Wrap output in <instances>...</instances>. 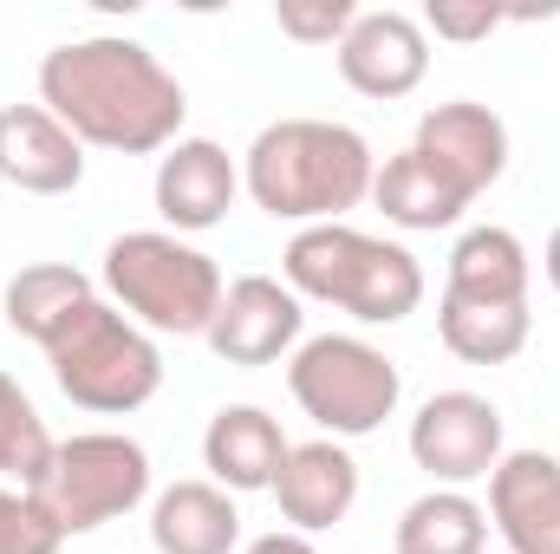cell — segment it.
Masks as SVG:
<instances>
[{
    "mask_svg": "<svg viewBox=\"0 0 560 554\" xmlns=\"http://www.w3.org/2000/svg\"><path fill=\"white\" fill-rule=\"evenodd\" d=\"M39 105L85 143L118 157H156L183 138L189 99L176 72L125 33L66 39L39 59Z\"/></svg>",
    "mask_w": 560,
    "mask_h": 554,
    "instance_id": "1",
    "label": "cell"
},
{
    "mask_svg": "<svg viewBox=\"0 0 560 554\" xmlns=\"http://www.w3.org/2000/svg\"><path fill=\"white\" fill-rule=\"evenodd\" d=\"M372 176H378L372 143L332 118H280L255 131L242 157V189L255 196V209L293 229L346 222V209L372 196Z\"/></svg>",
    "mask_w": 560,
    "mask_h": 554,
    "instance_id": "2",
    "label": "cell"
},
{
    "mask_svg": "<svg viewBox=\"0 0 560 554\" xmlns=\"http://www.w3.org/2000/svg\"><path fill=\"white\" fill-rule=\"evenodd\" d=\"M280 280L300 300L339 307L359 326H398L411 320L423 300V268L405 242L346 229V222H319V229H293L287 255H280Z\"/></svg>",
    "mask_w": 560,
    "mask_h": 554,
    "instance_id": "3",
    "label": "cell"
},
{
    "mask_svg": "<svg viewBox=\"0 0 560 554\" xmlns=\"http://www.w3.org/2000/svg\"><path fill=\"white\" fill-rule=\"evenodd\" d=\"M105 293L125 320H138L143 333H176V339H202L215 307H222V268L215 255H202L196 242L170 235V229H131L105 249Z\"/></svg>",
    "mask_w": 560,
    "mask_h": 554,
    "instance_id": "4",
    "label": "cell"
},
{
    "mask_svg": "<svg viewBox=\"0 0 560 554\" xmlns=\"http://www.w3.org/2000/svg\"><path fill=\"white\" fill-rule=\"evenodd\" d=\"M46 366H52V385L79 405V412L98 417H131L156 399L163 385V353L156 339L143 333L138 320H125L112 300H92L79 307L59 339L46 346Z\"/></svg>",
    "mask_w": 560,
    "mask_h": 554,
    "instance_id": "5",
    "label": "cell"
},
{
    "mask_svg": "<svg viewBox=\"0 0 560 554\" xmlns=\"http://www.w3.org/2000/svg\"><path fill=\"white\" fill-rule=\"evenodd\" d=\"M287 392H293V405L313 417L332 443H346V437H372L385 417H398L405 379H398V366L372 339H359V333H319V339L293 346Z\"/></svg>",
    "mask_w": 560,
    "mask_h": 554,
    "instance_id": "6",
    "label": "cell"
},
{
    "mask_svg": "<svg viewBox=\"0 0 560 554\" xmlns=\"http://www.w3.org/2000/svg\"><path fill=\"white\" fill-rule=\"evenodd\" d=\"M26 496L46 509L59 535H92L150 496V450L125 430H79L52 443V463Z\"/></svg>",
    "mask_w": 560,
    "mask_h": 554,
    "instance_id": "7",
    "label": "cell"
},
{
    "mask_svg": "<svg viewBox=\"0 0 560 554\" xmlns=\"http://www.w3.org/2000/svg\"><path fill=\"white\" fill-rule=\"evenodd\" d=\"M502 457H509V443H502V412H495L482 392H436V399H423V412L411 417V463H418L436 489L482 483Z\"/></svg>",
    "mask_w": 560,
    "mask_h": 554,
    "instance_id": "8",
    "label": "cell"
},
{
    "mask_svg": "<svg viewBox=\"0 0 560 554\" xmlns=\"http://www.w3.org/2000/svg\"><path fill=\"white\" fill-rule=\"evenodd\" d=\"M300 326H306V307L300 293L275 275H242L229 280L215 320H209V353L222 366H275L300 346Z\"/></svg>",
    "mask_w": 560,
    "mask_h": 554,
    "instance_id": "9",
    "label": "cell"
},
{
    "mask_svg": "<svg viewBox=\"0 0 560 554\" xmlns=\"http://www.w3.org/2000/svg\"><path fill=\"white\" fill-rule=\"evenodd\" d=\"M332 59H339V79L359 99L392 105V99H411L423 85V72H430V33H423V20H411V13L378 7V13H359L352 20V33L332 46Z\"/></svg>",
    "mask_w": 560,
    "mask_h": 554,
    "instance_id": "10",
    "label": "cell"
},
{
    "mask_svg": "<svg viewBox=\"0 0 560 554\" xmlns=\"http://www.w3.org/2000/svg\"><path fill=\"white\" fill-rule=\"evenodd\" d=\"M411 150H418L443 183H456V189L476 203V196L495 189L502 170H509V125H502L489 105H476V99H450V105H430L418 118Z\"/></svg>",
    "mask_w": 560,
    "mask_h": 554,
    "instance_id": "11",
    "label": "cell"
},
{
    "mask_svg": "<svg viewBox=\"0 0 560 554\" xmlns=\"http://www.w3.org/2000/svg\"><path fill=\"white\" fill-rule=\"evenodd\" d=\"M156 216L170 235H202L215 222H229L235 196H242V170L215 138H176L156 157Z\"/></svg>",
    "mask_w": 560,
    "mask_h": 554,
    "instance_id": "12",
    "label": "cell"
},
{
    "mask_svg": "<svg viewBox=\"0 0 560 554\" xmlns=\"http://www.w3.org/2000/svg\"><path fill=\"white\" fill-rule=\"evenodd\" d=\"M489 522L509 554H560V463L548 450H509L489 470Z\"/></svg>",
    "mask_w": 560,
    "mask_h": 554,
    "instance_id": "13",
    "label": "cell"
},
{
    "mask_svg": "<svg viewBox=\"0 0 560 554\" xmlns=\"http://www.w3.org/2000/svg\"><path fill=\"white\" fill-rule=\"evenodd\" d=\"M268 496L280 503V522H287L293 535L339 529V522L352 516V503H359V463H352V450L332 443V437L293 443Z\"/></svg>",
    "mask_w": 560,
    "mask_h": 554,
    "instance_id": "14",
    "label": "cell"
},
{
    "mask_svg": "<svg viewBox=\"0 0 560 554\" xmlns=\"http://www.w3.org/2000/svg\"><path fill=\"white\" fill-rule=\"evenodd\" d=\"M0 183L20 196H72L85 183V143L46 105H0Z\"/></svg>",
    "mask_w": 560,
    "mask_h": 554,
    "instance_id": "15",
    "label": "cell"
},
{
    "mask_svg": "<svg viewBox=\"0 0 560 554\" xmlns=\"http://www.w3.org/2000/svg\"><path fill=\"white\" fill-rule=\"evenodd\" d=\"M287 430L275 412L261 405H222L202 430V470L215 489L229 496H255V489H275L280 463H287Z\"/></svg>",
    "mask_w": 560,
    "mask_h": 554,
    "instance_id": "16",
    "label": "cell"
},
{
    "mask_svg": "<svg viewBox=\"0 0 560 554\" xmlns=\"http://www.w3.org/2000/svg\"><path fill=\"white\" fill-rule=\"evenodd\" d=\"M528 280H535V262H528L522 235L482 222V229H469L450 249L443 300H463V307H528Z\"/></svg>",
    "mask_w": 560,
    "mask_h": 554,
    "instance_id": "17",
    "label": "cell"
},
{
    "mask_svg": "<svg viewBox=\"0 0 560 554\" xmlns=\"http://www.w3.org/2000/svg\"><path fill=\"white\" fill-rule=\"evenodd\" d=\"M242 509L215 483H170L150 503V549L156 554H235Z\"/></svg>",
    "mask_w": 560,
    "mask_h": 554,
    "instance_id": "18",
    "label": "cell"
},
{
    "mask_svg": "<svg viewBox=\"0 0 560 554\" xmlns=\"http://www.w3.org/2000/svg\"><path fill=\"white\" fill-rule=\"evenodd\" d=\"M98 300V287L92 275H79L72 262H33V268H20V275L7 280V293H0V313H7V326L20 333V339H33L39 353L59 339V326L79 313V307H92Z\"/></svg>",
    "mask_w": 560,
    "mask_h": 554,
    "instance_id": "19",
    "label": "cell"
},
{
    "mask_svg": "<svg viewBox=\"0 0 560 554\" xmlns=\"http://www.w3.org/2000/svg\"><path fill=\"white\" fill-rule=\"evenodd\" d=\"M372 203L385 209V222H398V229H411V235L456 229L463 209H469V196H463L456 183H443L418 150H398V157L378 163V176H372Z\"/></svg>",
    "mask_w": 560,
    "mask_h": 554,
    "instance_id": "20",
    "label": "cell"
},
{
    "mask_svg": "<svg viewBox=\"0 0 560 554\" xmlns=\"http://www.w3.org/2000/svg\"><path fill=\"white\" fill-rule=\"evenodd\" d=\"M489 549V509L463 489H430L398 516L392 554H482Z\"/></svg>",
    "mask_w": 560,
    "mask_h": 554,
    "instance_id": "21",
    "label": "cell"
},
{
    "mask_svg": "<svg viewBox=\"0 0 560 554\" xmlns=\"http://www.w3.org/2000/svg\"><path fill=\"white\" fill-rule=\"evenodd\" d=\"M436 333L463 366H509L522 359L535 313L528 307H463V300H436Z\"/></svg>",
    "mask_w": 560,
    "mask_h": 554,
    "instance_id": "22",
    "label": "cell"
},
{
    "mask_svg": "<svg viewBox=\"0 0 560 554\" xmlns=\"http://www.w3.org/2000/svg\"><path fill=\"white\" fill-rule=\"evenodd\" d=\"M52 463V437H46V417L33 412V399L20 392V379L0 372V483H20L33 489Z\"/></svg>",
    "mask_w": 560,
    "mask_h": 554,
    "instance_id": "23",
    "label": "cell"
},
{
    "mask_svg": "<svg viewBox=\"0 0 560 554\" xmlns=\"http://www.w3.org/2000/svg\"><path fill=\"white\" fill-rule=\"evenodd\" d=\"M59 542L66 535L46 522V509L26 489L0 483V554H59Z\"/></svg>",
    "mask_w": 560,
    "mask_h": 554,
    "instance_id": "24",
    "label": "cell"
},
{
    "mask_svg": "<svg viewBox=\"0 0 560 554\" xmlns=\"http://www.w3.org/2000/svg\"><path fill=\"white\" fill-rule=\"evenodd\" d=\"M275 20H280V33H287V39H300V46H339V39L352 33L359 7H352V0H313V7L280 0Z\"/></svg>",
    "mask_w": 560,
    "mask_h": 554,
    "instance_id": "25",
    "label": "cell"
},
{
    "mask_svg": "<svg viewBox=\"0 0 560 554\" xmlns=\"http://www.w3.org/2000/svg\"><path fill=\"white\" fill-rule=\"evenodd\" d=\"M502 20H509V13H502V7H489V0H476V7H463V0H430V7H423V33L456 39V46L489 39Z\"/></svg>",
    "mask_w": 560,
    "mask_h": 554,
    "instance_id": "26",
    "label": "cell"
},
{
    "mask_svg": "<svg viewBox=\"0 0 560 554\" xmlns=\"http://www.w3.org/2000/svg\"><path fill=\"white\" fill-rule=\"evenodd\" d=\"M248 554H319L306 535H293V529H275V535H261V542H248Z\"/></svg>",
    "mask_w": 560,
    "mask_h": 554,
    "instance_id": "27",
    "label": "cell"
},
{
    "mask_svg": "<svg viewBox=\"0 0 560 554\" xmlns=\"http://www.w3.org/2000/svg\"><path fill=\"white\" fill-rule=\"evenodd\" d=\"M541 275H548V287L560 293V222H555V235H548V249H541Z\"/></svg>",
    "mask_w": 560,
    "mask_h": 554,
    "instance_id": "28",
    "label": "cell"
}]
</instances>
